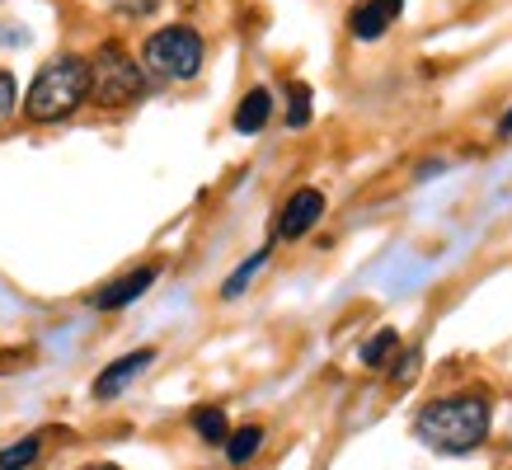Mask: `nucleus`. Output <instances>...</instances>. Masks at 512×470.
Instances as JSON below:
<instances>
[{
    "mask_svg": "<svg viewBox=\"0 0 512 470\" xmlns=\"http://www.w3.org/2000/svg\"><path fill=\"white\" fill-rule=\"evenodd\" d=\"M259 442H264V428L249 423V428H240V433H226V456H231L235 466H245L249 456L259 452Z\"/></svg>",
    "mask_w": 512,
    "mask_h": 470,
    "instance_id": "obj_10",
    "label": "nucleus"
},
{
    "mask_svg": "<svg viewBox=\"0 0 512 470\" xmlns=\"http://www.w3.org/2000/svg\"><path fill=\"white\" fill-rule=\"evenodd\" d=\"M156 282V268L146 264V268H137V273H127V278H118V282H109V287H99L94 292V306L99 311H118V306H132V301L146 292Z\"/></svg>",
    "mask_w": 512,
    "mask_h": 470,
    "instance_id": "obj_8",
    "label": "nucleus"
},
{
    "mask_svg": "<svg viewBox=\"0 0 512 470\" xmlns=\"http://www.w3.org/2000/svg\"><path fill=\"white\" fill-rule=\"evenodd\" d=\"M400 10H404V0H367V5H357L353 10L348 29H353V38H362V43H376Z\"/></svg>",
    "mask_w": 512,
    "mask_h": 470,
    "instance_id": "obj_7",
    "label": "nucleus"
},
{
    "mask_svg": "<svg viewBox=\"0 0 512 470\" xmlns=\"http://www.w3.org/2000/svg\"><path fill=\"white\" fill-rule=\"evenodd\" d=\"M90 94V62L85 57H52V62L33 76L24 113L33 123H57L66 113H76Z\"/></svg>",
    "mask_w": 512,
    "mask_h": 470,
    "instance_id": "obj_2",
    "label": "nucleus"
},
{
    "mask_svg": "<svg viewBox=\"0 0 512 470\" xmlns=\"http://www.w3.org/2000/svg\"><path fill=\"white\" fill-rule=\"evenodd\" d=\"M320 217H325V198H320L315 188H301V193H292V198H287V207H282L278 235H282V240H296V235L311 231Z\"/></svg>",
    "mask_w": 512,
    "mask_h": 470,
    "instance_id": "obj_5",
    "label": "nucleus"
},
{
    "mask_svg": "<svg viewBox=\"0 0 512 470\" xmlns=\"http://www.w3.org/2000/svg\"><path fill=\"white\" fill-rule=\"evenodd\" d=\"M503 132H512V113H508V118H503Z\"/></svg>",
    "mask_w": 512,
    "mask_h": 470,
    "instance_id": "obj_18",
    "label": "nucleus"
},
{
    "mask_svg": "<svg viewBox=\"0 0 512 470\" xmlns=\"http://www.w3.org/2000/svg\"><path fill=\"white\" fill-rule=\"evenodd\" d=\"M292 127H306L311 123V90L306 85H292V113H287Z\"/></svg>",
    "mask_w": 512,
    "mask_h": 470,
    "instance_id": "obj_15",
    "label": "nucleus"
},
{
    "mask_svg": "<svg viewBox=\"0 0 512 470\" xmlns=\"http://www.w3.org/2000/svg\"><path fill=\"white\" fill-rule=\"evenodd\" d=\"M113 10H123V15H146V10H156V0H113Z\"/></svg>",
    "mask_w": 512,
    "mask_h": 470,
    "instance_id": "obj_17",
    "label": "nucleus"
},
{
    "mask_svg": "<svg viewBox=\"0 0 512 470\" xmlns=\"http://www.w3.org/2000/svg\"><path fill=\"white\" fill-rule=\"evenodd\" d=\"M414 433H419V442L433 447V452L466 456L489 438V400H484V395H447V400H433V405L419 414Z\"/></svg>",
    "mask_w": 512,
    "mask_h": 470,
    "instance_id": "obj_1",
    "label": "nucleus"
},
{
    "mask_svg": "<svg viewBox=\"0 0 512 470\" xmlns=\"http://www.w3.org/2000/svg\"><path fill=\"white\" fill-rule=\"evenodd\" d=\"M151 362H156V353H151V348H137V353H127V358L109 362V367H104V376L94 381V395H99V400H113V395L123 391V386H132V381H137Z\"/></svg>",
    "mask_w": 512,
    "mask_h": 470,
    "instance_id": "obj_6",
    "label": "nucleus"
},
{
    "mask_svg": "<svg viewBox=\"0 0 512 470\" xmlns=\"http://www.w3.org/2000/svg\"><path fill=\"white\" fill-rule=\"evenodd\" d=\"M15 109V76L10 71H0V118Z\"/></svg>",
    "mask_w": 512,
    "mask_h": 470,
    "instance_id": "obj_16",
    "label": "nucleus"
},
{
    "mask_svg": "<svg viewBox=\"0 0 512 470\" xmlns=\"http://www.w3.org/2000/svg\"><path fill=\"white\" fill-rule=\"evenodd\" d=\"M264 259H268V254H254V259H245V264H240V268L231 273V278H226V287H221V297H240V292L249 287V278H254V273L264 268Z\"/></svg>",
    "mask_w": 512,
    "mask_h": 470,
    "instance_id": "obj_13",
    "label": "nucleus"
},
{
    "mask_svg": "<svg viewBox=\"0 0 512 470\" xmlns=\"http://www.w3.org/2000/svg\"><path fill=\"white\" fill-rule=\"evenodd\" d=\"M146 66L170 80H193L202 71V38L188 24H170L146 38Z\"/></svg>",
    "mask_w": 512,
    "mask_h": 470,
    "instance_id": "obj_4",
    "label": "nucleus"
},
{
    "mask_svg": "<svg viewBox=\"0 0 512 470\" xmlns=\"http://www.w3.org/2000/svg\"><path fill=\"white\" fill-rule=\"evenodd\" d=\"M90 470H118V466H90Z\"/></svg>",
    "mask_w": 512,
    "mask_h": 470,
    "instance_id": "obj_19",
    "label": "nucleus"
},
{
    "mask_svg": "<svg viewBox=\"0 0 512 470\" xmlns=\"http://www.w3.org/2000/svg\"><path fill=\"white\" fill-rule=\"evenodd\" d=\"M395 344H400V339H395V329H381L372 344L362 348V362H367V367H381V362H386V353H390Z\"/></svg>",
    "mask_w": 512,
    "mask_h": 470,
    "instance_id": "obj_14",
    "label": "nucleus"
},
{
    "mask_svg": "<svg viewBox=\"0 0 512 470\" xmlns=\"http://www.w3.org/2000/svg\"><path fill=\"white\" fill-rule=\"evenodd\" d=\"M268 113H273V94L268 90H249L240 99V109H235V132H259L268 123Z\"/></svg>",
    "mask_w": 512,
    "mask_h": 470,
    "instance_id": "obj_9",
    "label": "nucleus"
},
{
    "mask_svg": "<svg viewBox=\"0 0 512 470\" xmlns=\"http://www.w3.org/2000/svg\"><path fill=\"white\" fill-rule=\"evenodd\" d=\"M38 447H43V438H19L15 447H5L0 452V470H24L38 461Z\"/></svg>",
    "mask_w": 512,
    "mask_h": 470,
    "instance_id": "obj_11",
    "label": "nucleus"
},
{
    "mask_svg": "<svg viewBox=\"0 0 512 470\" xmlns=\"http://www.w3.org/2000/svg\"><path fill=\"white\" fill-rule=\"evenodd\" d=\"M90 90L104 109H123V104L146 94V76H141V66L127 57L123 47L109 43L99 47V57L90 62Z\"/></svg>",
    "mask_w": 512,
    "mask_h": 470,
    "instance_id": "obj_3",
    "label": "nucleus"
},
{
    "mask_svg": "<svg viewBox=\"0 0 512 470\" xmlns=\"http://www.w3.org/2000/svg\"><path fill=\"white\" fill-rule=\"evenodd\" d=\"M193 428H198V438H207V442H226V414H221V409H198V414H193Z\"/></svg>",
    "mask_w": 512,
    "mask_h": 470,
    "instance_id": "obj_12",
    "label": "nucleus"
}]
</instances>
